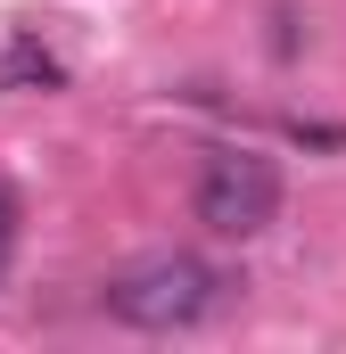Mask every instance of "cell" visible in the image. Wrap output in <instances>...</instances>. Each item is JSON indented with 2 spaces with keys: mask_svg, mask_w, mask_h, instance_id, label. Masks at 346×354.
<instances>
[{
  "mask_svg": "<svg viewBox=\"0 0 346 354\" xmlns=\"http://www.w3.org/2000/svg\"><path fill=\"white\" fill-rule=\"evenodd\" d=\"M0 83H8V91H58L66 75H58V58H50V50H33V41H17V50L0 58Z\"/></svg>",
  "mask_w": 346,
  "mask_h": 354,
  "instance_id": "obj_3",
  "label": "cell"
},
{
  "mask_svg": "<svg viewBox=\"0 0 346 354\" xmlns=\"http://www.w3.org/2000/svg\"><path fill=\"white\" fill-rule=\"evenodd\" d=\"M8 248H17V206L0 198V280H8Z\"/></svg>",
  "mask_w": 346,
  "mask_h": 354,
  "instance_id": "obj_4",
  "label": "cell"
},
{
  "mask_svg": "<svg viewBox=\"0 0 346 354\" xmlns=\"http://www.w3.org/2000/svg\"><path fill=\"white\" fill-rule=\"evenodd\" d=\"M198 223L215 239H256L280 223V165L256 149H215L198 174Z\"/></svg>",
  "mask_w": 346,
  "mask_h": 354,
  "instance_id": "obj_2",
  "label": "cell"
},
{
  "mask_svg": "<svg viewBox=\"0 0 346 354\" xmlns=\"http://www.w3.org/2000/svg\"><path fill=\"white\" fill-rule=\"evenodd\" d=\"M223 272L206 264V256H190V248H165V256H140V264H124L107 288H99V305L124 322V330H198L215 305H223Z\"/></svg>",
  "mask_w": 346,
  "mask_h": 354,
  "instance_id": "obj_1",
  "label": "cell"
}]
</instances>
